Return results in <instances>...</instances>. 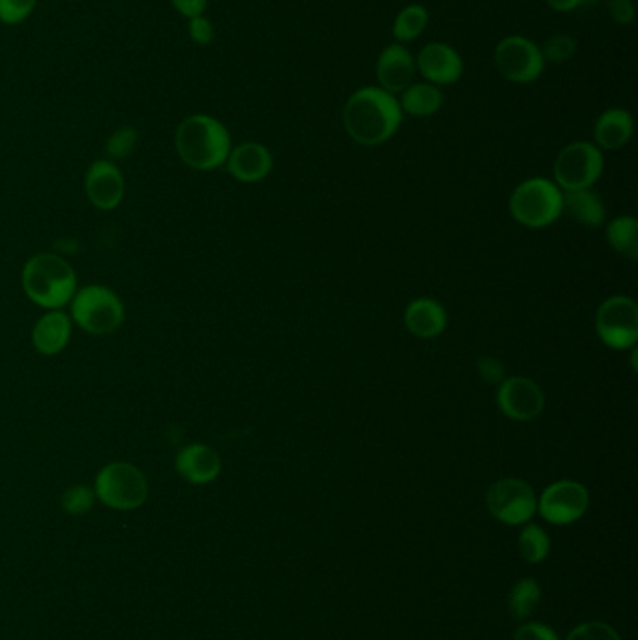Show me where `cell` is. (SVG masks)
Returning a JSON list of instances; mask_svg holds the SVG:
<instances>
[{
    "label": "cell",
    "instance_id": "1",
    "mask_svg": "<svg viewBox=\"0 0 638 640\" xmlns=\"http://www.w3.org/2000/svg\"><path fill=\"white\" fill-rule=\"evenodd\" d=\"M346 134L362 147H378L390 141L401 126L399 100L380 87L356 90L343 111Z\"/></svg>",
    "mask_w": 638,
    "mask_h": 640
},
{
    "label": "cell",
    "instance_id": "2",
    "mask_svg": "<svg viewBox=\"0 0 638 640\" xmlns=\"http://www.w3.org/2000/svg\"><path fill=\"white\" fill-rule=\"evenodd\" d=\"M174 147L180 160L195 171L225 165L232 150L229 129L210 115H192L180 122Z\"/></svg>",
    "mask_w": 638,
    "mask_h": 640
},
{
    "label": "cell",
    "instance_id": "3",
    "mask_svg": "<svg viewBox=\"0 0 638 640\" xmlns=\"http://www.w3.org/2000/svg\"><path fill=\"white\" fill-rule=\"evenodd\" d=\"M21 283L29 300L47 311L65 308L77 293L76 270L53 253L31 256L23 266Z\"/></svg>",
    "mask_w": 638,
    "mask_h": 640
},
{
    "label": "cell",
    "instance_id": "4",
    "mask_svg": "<svg viewBox=\"0 0 638 640\" xmlns=\"http://www.w3.org/2000/svg\"><path fill=\"white\" fill-rule=\"evenodd\" d=\"M563 192L547 179L519 184L510 197L511 216L528 229H545L562 216Z\"/></svg>",
    "mask_w": 638,
    "mask_h": 640
},
{
    "label": "cell",
    "instance_id": "5",
    "mask_svg": "<svg viewBox=\"0 0 638 640\" xmlns=\"http://www.w3.org/2000/svg\"><path fill=\"white\" fill-rule=\"evenodd\" d=\"M71 320L92 335H109L124 322L126 311L121 296L105 285L79 288L71 298Z\"/></svg>",
    "mask_w": 638,
    "mask_h": 640
},
{
    "label": "cell",
    "instance_id": "6",
    "mask_svg": "<svg viewBox=\"0 0 638 640\" xmlns=\"http://www.w3.org/2000/svg\"><path fill=\"white\" fill-rule=\"evenodd\" d=\"M94 493L111 510L132 512L147 502V476L129 462H111L98 472Z\"/></svg>",
    "mask_w": 638,
    "mask_h": 640
},
{
    "label": "cell",
    "instance_id": "7",
    "mask_svg": "<svg viewBox=\"0 0 638 640\" xmlns=\"http://www.w3.org/2000/svg\"><path fill=\"white\" fill-rule=\"evenodd\" d=\"M603 167L605 158L594 142H571L556 158L555 184L562 192L590 190L600 180Z\"/></svg>",
    "mask_w": 638,
    "mask_h": 640
},
{
    "label": "cell",
    "instance_id": "8",
    "mask_svg": "<svg viewBox=\"0 0 638 640\" xmlns=\"http://www.w3.org/2000/svg\"><path fill=\"white\" fill-rule=\"evenodd\" d=\"M595 330L603 345L613 351H633L638 341V306L629 296H613L601 304Z\"/></svg>",
    "mask_w": 638,
    "mask_h": 640
},
{
    "label": "cell",
    "instance_id": "9",
    "mask_svg": "<svg viewBox=\"0 0 638 640\" xmlns=\"http://www.w3.org/2000/svg\"><path fill=\"white\" fill-rule=\"evenodd\" d=\"M494 65L511 83L528 84L542 78L545 58L542 47L524 36H508L494 49Z\"/></svg>",
    "mask_w": 638,
    "mask_h": 640
},
{
    "label": "cell",
    "instance_id": "10",
    "mask_svg": "<svg viewBox=\"0 0 638 640\" xmlns=\"http://www.w3.org/2000/svg\"><path fill=\"white\" fill-rule=\"evenodd\" d=\"M487 507L504 525H524L536 515L537 496L526 481L504 478L487 491Z\"/></svg>",
    "mask_w": 638,
    "mask_h": 640
},
{
    "label": "cell",
    "instance_id": "11",
    "mask_svg": "<svg viewBox=\"0 0 638 640\" xmlns=\"http://www.w3.org/2000/svg\"><path fill=\"white\" fill-rule=\"evenodd\" d=\"M590 506V494L586 487L579 481H556L543 491L542 499L537 500V510L545 521L552 525H571L581 519Z\"/></svg>",
    "mask_w": 638,
    "mask_h": 640
},
{
    "label": "cell",
    "instance_id": "12",
    "mask_svg": "<svg viewBox=\"0 0 638 640\" xmlns=\"http://www.w3.org/2000/svg\"><path fill=\"white\" fill-rule=\"evenodd\" d=\"M497 404L510 420L532 422L542 414L545 396L532 378L510 377L498 386Z\"/></svg>",
    "mask_w": 638,
    "mask_h": 640
},
{
    "label": "cell",
    "instance_id": "13",
    "mask_svg": "<svg viewBox=\"0 0 638 640\" xmlns=\"http://www.w3.org/2000/svg\"><path fill=\"white\" fill-rule=\"evenodd\" d=\"M415 70L434 87H447L463 78L465 65L452 45L431 42L415 57Z\"/></svg>",
    "mask_w": 638,
    "mask_h": 640
},
{
    "label": "cell",
    "instance_id": "14",
    "mask_svg": "<svg viewBox=\"0 0 638 640\" xmlns=\"http://www.w3.org/2000/svg\"><path fill=\"white\" fill-rule=\"evenodd\" d=\"M84 192L90 203L100 210H115L124 201L126 180L113 161L98 160L87 171Z\"/></svg>",
    "mask_w": 638,
    "mask_h": 640
},
{
    "label": "cell",
    "instance_id": "15",
    "mask_svg": "<svg viewBox=\"0 0 638 640\" xmlns=\"http://www.w3.org/2000/svg\"><path fill=\"white\" fill-rule=\"evenodd\" d=\"M415 73L418 70H415L414 55L405 45H388L378 55V87L394 96L401 94L402 90L409 89L410 84L414 83Z\"/></svg>",
    "mask_w": 638,
    "mask_h": 640
},
{
    "label": "cell",
    "instance_id": "16",
    "mask_svg": "<svg viewBox=\"0 0 638 640\" xmlns=\"http://www.w3.org/2000/svg\"><path fill=\"white\" fill-rule=\"evenodd\" d=\"M174 468L192 485H206L221 475V457L206 444H190L176 454Z\"/></svg>",
    "mask_w": 638,
    "mask_h": 640
},
{
    "label": "cell",
    "instance_id": "17",
    "mask_svg": "<svg viewBox=\"0 0 638 640\" xmlns=\"http://www.w3.org/2000/svg\"><path fill=\"white\" fill-rule=\"evenodd\" d=\"M274 156L261 142L248 141L230 150L227 158L229 173L243 184H255L272 173Z\"/></svg>",
    "mask_w": 638,
    "mask_h": 640
},
{
    "label": "cell",
    "instance_id": "18",
    "mask_svg": "<svg viewBox=\"0 0 638 640\" xmlns=\"http://www.w3.org/2000/svg\"><path fill=\"white\" fill-rule=\"evenodd\" d=\"M73 320L62 309L42 315L33 328V345L42 356H57L71 340Z\"/></svg>",
    "mask_w": 638,
    "mask_h": 640
},
{
    "label": "cell",
    "instance_id": "19",
    "mask_svg": "<svg viewBox=\"0 0 638 640\" xmlns=\"http://www.w3.org/2000/svg\"><path fill=\"white\" fill-rule=\"evenodd\" d=\"M405 324L418 340H434L446 330V309L433 298H418L405 311Z\"/></svg>",
    "mask_w": 638,
    "mask_h": 640
},
{
    "label": "cell",
    "instance_id": "20",
    "mask_svg": "<svg viewBox=\"0 0 638 640\" xmlns=\"http://www.w3.org/2000/svg\"><path fill=\"white\" fill-rule=\"evenodd\" d=\"M595 147L619 150L633 137V116L629 111L613 107L601 113L594 124Z\"/></svg>",
    "mask_w": 638,
    "mask_h": 640
},
{
    "label": "cell",
    "instance_id": "21",
    "mask_svg": "<svg viewBox=\"0 0 638 640\" xmlns=\"http://www.w3.org/2000/svg\"><path fill=\"white\" fill-rule=\"evenodd\" d=\"M562 214H568L573 221L590 229H597L606 218L605 205L592 190L563 192Z\"/></svg>",
    "mask_w": 638,
    "mask_h": 640
},
{
    "label": "cell",
    "instance_id": "22",
    "mask_svg": "<svg viewBox=\"0 0 638 640\" xmlns=\"http://www.w3.org/2000/svg\"><path fill=\"white\" fill-rule=\"evenodd\" d=\"M402 113L425 118L433 116L442 110L444 105V94L441 87L431 83H412L409 89L402 90L399 100Z\"/></svg>",
    "mask_w": 638,
    "mask_h": 640
},
{
    "label": "cell",
    "instance_id": "23",
    "mask_svg": "<svg viewBox=\"0 0 638 640\" xmlns=\"http://www.w3.org/2000/svg\"><path fill=\"white\" fill-rule=\"evenodd\" d=\"M606 240L616 253L635 261L638 256V221L633 216L614 218L606 227Z\"/></svg>",
    "mask_w": 638,
    "mask_h": 640
},
{
    "label": "cell",
    "instance_id": "24",
    "mask_svg": "<svg viewBox=\"0 0 638 640\" xmlns=\"http://www.w3.org/2000/svg\"><path fill=\"white\" fill-rule=\"evenodd\" d=\"M429 25V10L422 4H410L397 13L391 34L397 44H409L422 36Z\"/></svg>",
    "mask_w": 638,
    "mask_h": 640
},
{
    "label": "cell",
    "instance_id": "25",
    "mask_svg": "<svg viewBox=\"0 0 638 640\" xmlns=\"http://www.w3.org/2000/svg\"><path fill=\"white\" fill-rule=\"evenodd\" d=\"M542 602V588L534 579L519 581L510 594V613L515 620H526Z\"/></svg>",
    "mask_w": 638,
    "mask_h": 640
},
{
    "label": "cell",
    "instance_id": "26",
    "mask_svg": "<svg viewBox=\"0 0 638 640\" xmlns=\"http://www.w3.org/2000/svg\"><path fill=\"white\" fill-rule=\"evenodd\" d=\"M519 549L524 560L531 563H539L549 557L550 539L542 526L528 525L521 532Z\"/></svg>",
    "mask_w": 638,
    "mask_h": 640
},
{
    "label": "cell",
    "instance_id": "27",
    "mask_svg": "<svg viewBox=\"0 0 638 640\" xmlns=\"http://www.w3.org/2000/svg\"><path fill=\"white\" fill-rule=\"evenodd\" d=\"M94 502H96V493L89 485H71L70 489H66L62 499H60L62 510L70 515L89 513L94 506Z\"/></svg>",
    "mask_w": 638,
    "mask_h": 640
},
{
    "label": "cell",
    "instance_id": "28",
    "mask_svg": "<svg viewBox=\"0 0 638 640\" xmlns=\"http://www.w3.org/2000/svg\"><path fill=\"white\" fill-rule=\"evenodd\" d=\"M139 141V134L137 129L132 126H124V128L116 129L115 134L109 137L107 145H105V152H107L111 160H124L134 152Z\"/></svg>",
    "mask_w": 638,
    "mask_h": 640
},
{
    "label": "cell",
    "instance_id": "29",
    "mask_svg": "<svg viewBox=\"0 0 638 640\" xmlns=\"http://www.w3.org/2000/svg\"><path fill=\"white\" fill-rule=\"evenodd\" d=\"M574 52H577V42L569 34H555L542 47L545 62H555V65L568 62L569 58L573 57Z\"/></svg>",
    "mask_w": 638,
    "mask_h": 640
},
{
    "label": "cell",
    "instance_id": "30",
    "mask_svg": "<svg viewBox=\"0 0 638 640\" xmlns=\"http://www.w3.org/2000/svg\"><path fill=\"white\" fill-rule=\"evenodd\" d=\"M38 0H0V23L20 25L31 18Z\"/></svg>",
    "mask_w": 638,
    "mask_h": 640
},
{
    "label": "cell",
    "instance_id": "31",
    "mask_svg": "<svg viewBox=\"0 0 638 640\" xmlns=\"http://www.w3.org/2000/svg\"><path fill=\"white\" fill-rule=\"evenodd\" d=\"M568 640H622L608 624L586 621L569 633Z\"/></svg>",
    "mask_w": 638,
    "mask_h": 640
},
{
    "label": "cell",
    "instance_id": "32",
    "mask_svg": "<svg viewBox=\"0 0 638 640\" xmlns=\"http://www.w3.org/2000/svg\"><path fill=\"white\" fill-rule=\"evenodd\" d=\"M187 33H190V38L197 45H210L214 38H216L214 25H212V21L205 18V15L192 18L190 23H187Z\"/></svg>",
    "mask_w": 638,
    "mask_h": 640
},
{
    "label": "cell",
    "instance_id": "33",
    "mask_svg": "<svg viewBox=\"0 0 638 640\" xmlns=\"http://www.w3.org/2000/svg\"><path fill=\"white\" fill-rule=\"evenodd\" d=\"M515 640H560V637H558L555 629H550L549 626H543V624H526L523 628L517 629Z\"/></svg>",
    "mask_w": 638,
    "mask_h": 640
},
{
    "label": "cell",
    "instance_id": "34",
    "mask_svg": "<svg viewBox=\"0 0 638 640\" xmlns=\"http://www.w3.org/2000/svg\"><path fill=\"white\" fill-rule=\"evenodd\" d=\"M608 10H611V15H613V20L618 25H629L635 21V15H637L633 0H611Z\"/></svg>",
    "mask_w": 638,
    "mask_h": 640
},
{
    "label": "cell",
    "instance_id": "35",
    "mask_svg": "<svg viewBox=\"0 0 638 640\" xmlns=\"http://www.w3.org/2000/svg\"><path fill=\"white\" fill-rule=\"evenodd\" d=\"M478 372L481 377L486 378L487 382H502L504 380V365L500 364L497 358L491 356H483L478 362Z\"/></svg>",
    "mask_w": 638,
    "mask_h": 640
},
{
    "label": "cell",
    "instance_id": "36",
    "mask_svg": "<svg viewBox=\"0 0 638 640\" xmlns=\"http://www.w3.org/2000/svg\"><path fill=\"white\" fill-rule=\"evenodd\" d=\"M171 2L176 8V12L187 18V20L205 15L206 7H208V0H171Z\"/></svg>",
    "mask_w": 638,
    "mask_h": 640
},
{
    "label": "cell",
    "instance_id": "37",
    "mask_svg": "<svg viewBox=\"0 0 638 640\" xmlns=\"http://www.w3.org/2000/svg\"><path fill=\"white\" fill-rule=\"evenodd\" d=\"M545 2H547L555 12L568 13L573 12V10L581 7L584 0H545Z\"/></svg>",
    "mask_w": 638,
    "mask_h": 640
}]
</instances>
